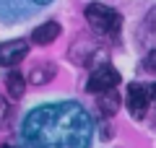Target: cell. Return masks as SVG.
I'll use <instances>...</instances> for the list:
<instances>
[{"instance_id": "6da1fadb", "label": "cell", "mask_w": 156, "mask_h": 148, "mask_svg": "<svg viewBox=\"0 0 156 148\" xmlns=\"http://www.w3.org/2000/svg\"><path fill=\"white\" fill-rule=\"evenodd\" d=\"M23 140L29 148H89L94 125L76 101L37 107L23 120Z\"/></svg>"}, {"instance_id": "7a4b0ae2", "label": "cell", "mask_w": 156, "mask_h": 148, "mask_svg": "<svg viewBox=\"0 0 156 148\" xmlns=\"http://www.w3.org/2000/svg\"><path fill=\"white\" fill-rule=\"evenodd\" d=\"M86 21L99 34H117L122 18H120V13L115 8L104 5V3H91V5H86Z\"/></svg>"}, {"instance_id": "3957f363", "label": "cell", "mask_w": 156, "mask_h": 148, "mask_svg": "<svg viewBox=\"0 0 156 148\" xmlns=\"http://www.w3.org/2000/svg\"><path fill=\"white\" fill-rule=\"evenodd\" d=\"M117 83H120V73H117V68H112L109 62H107V65H99L89 76L86 88H89L91 93H104V91H112Z\"/></svg>"}, {"instance_id": "277c9868", "label": "cell", "mask_w": 156, "mask_h": 148, "mask_svg": "<svg viewBox=\"0 0 156 148\" xmlns=\"http://www.w3.org/2000/svg\"><path fill=\"white\" fill-rule=\"evenodd\" d=\"M125 104H128V112L135 117V120H143L146 112H148L151 104V93L143 83H130L128 93H125Z\"/></svg>"}, {"instance_id": "5b68a950", "label": "cell", "mask_w": 156, "mask_h": 148, "mask_svg": "<svg viewBox=\"0 0 156 148\" xmlns=\"http://www.w3.org/2000/svg\"><path fill=\"white\" fill-rule=\"evenodd\" d=\"M26 55H29V42L26 39H11V42L0 44V65L3 68H16Z\"/></svg>"}, {"instance_id": "8992f818", "label": "cell", "mask_w": 156, "mask_h": 148, "mask_svg": "<svg viewBox=\"0 0 156 148\" xmlns=\"http://www.w3.org/2000/svg\"><path fill=\"white\" fill-rule=\"evenodd\" d=\"M60 23H55V21H47V23H42V26H37L34 29V34H31V42L34 44H39V47H47V44H52L57 37H60Z\"/></svg>"}, {"instance_id": "52a82bcc", "label": "cell", "mask_w": 156, "mask_h": 148, "mask_svg": "<svg viewBox=\"0 0 156 148\" xmlns=\"http://www.w3.org/2000/svg\"><path fill=\"white\" fill-rule=\"evenodd\" d=\"M99 112H101V117H115L117 115V109H120V96L115 93V88L112 91H104V93H99Z\"/></svg>"}, {"instance_id": "ba28073f", "label": "cell", "mask_w": 156, "mask_h": 148, "mask_svg": "<svg viewBox=\"0 0 156 148\" xmlns=\"http://www.w3.org/2000/svg\"><path fill=\"white\" fill-rule=\"evenodd\" d=\"M5 88H8V93H11L13 99H21L23 91H26V76H23L21 70H11L5 76Z\"/></svg>"}, {"instance_id": "9c48e42d", "label": "cell", "mask_w": 156, "mask_h": 148, "mask_svg": "<svg viewBox=\"0 0 156 148\" xmlns=\"http://www.w3.org/2000/svg\"><path fill=\"white\" fill-rule=\"evenodd\" d=\"M52 76H55V65H34L31 73H29V81H31L34 86H39V83L52 81Z\"/></svg>"}, {"instance_id": "30bf717a", "label": "cell", "mask_w": 156, "mask_h": 148, "mask_svg": "<svg viewBox=\"0 0 156 148\" xmlns=\"http://www.w3.org/2000/svg\"><path fill=\"white\" fill-rule=\"evenodd\" d=\"M11 117H13V107L5 96H0V130H5L11 125Z\"/></svg>"}, {"instance_id": "8fae6325", "label": "cell", "mask_w": 156, "mask_h": 148, "mask_svg": "<svg viewBox=\"0 0 156 148\" xmlns=\"http://www.w3.org/2000/svg\"><path fill=\"white\" fill-rule=\"evenodd\" d=\"M143 68L146 70H156V49H151L148 55L143 57Z\"/></svg>"}, {"instance_id": "7c38bea8", "label": "cell", "mask_w": 156, "mask_h": 148, "mask_svg": "<svg viewBox=\"0 0 156 148\" xmlns=\"http://www.w3.org/2000/svg\"><path fill=\"white\" fill-rule=\"evenodd\" d=\"M148 93H151V96H154V99H156V83H154V86H151V88H148Z\"/></svg>"}, {"instance_id": "4fadbf2b", "label": "cell", "mask_w": 156, "mask_h": 148, "mask_svg": "<svg viewBox=\"0 0 156 148\" xmlns=\"http://www.w3.org/2000/svg\"><path fill=\"white\" fill-rule=\"evenodd\" d=\"M37 5H47V3H52V0H34Z\"/></svg>"}, {"instance_id": "5bb4252c", "label": "cell", "mask_w": 156, "mask_h": 148, "mask_svg": "<svg viewBox=\"0 0 156 148\" xmlns=\"http://www.w3.org/2000/svg\"><path fill=\"white\" fill-rule=\"evenodd\" d=\"M0 148H13V146H0Z\"/></svg>"}]
</instances>
